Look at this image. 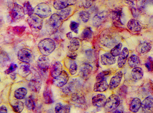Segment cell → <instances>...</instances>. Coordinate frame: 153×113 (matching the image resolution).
I'll use <instances>...</instances> for the list:
<instances>
[{
	"mask_svg": "<svg viewBox=\"0 0 153 113\" xmlns=\"http://www.w3.org/2000/svg\"><path fill=\"white\" fill-rule=\"evenodd\" d=\"M110 17L115 23L120 25H124L125 22V15L121 7L116 8L111 13Z\"/></svg>",
	"mask_w": 153,
	"mask_h": 113,
	"instance_id": "cell-7",
	"label": "cell"
},
{
	"mask_svg": "<svg viewBox=\"0 0 153 113\" xmlns=\"http://www.w3.org/2000/svg\"><path fill=\"white\" fill-rule=\"evenodd\" d=\"M94 1V0H82V4L83 6L85 9H88L93 5Z\"/></svg>",
	"mask_w": 153,
	"mask_h": 113,
	"instance_id": "cell-47",
	"label": "cell"
},
{
	"mask_svg": "<svg viewBox=\"0 0 153 113\" xmlns=\"http://www.w3.org/2000/svg\"><path fill=\"white\" fill-rule=\"evenodd\" d=\"M142 107L145 113H153V99L151 97H146L143 103Z\"/></svg>",
	"mask_w": 153,
	"mask_h": 113,
	"instance_id": "cell-19",
	"label": "cell"
},
{
	"mask_svg": "<svg viewBox=\"0 0 153 113\" xmlns=\"http://www.w3.org/2000/svg\"><path fill=\"white\" fill-rule=\"evenodd\" d=\"M152 45L148 42H144L139 44L137 50L140 54H146L150 52L152 49Z\"/></svg>",
	"mask_w": 153,
	"mask_h": 113,
	"instance_id": "cell-28",
	"label": "cell"
},
{
	"mask_svg": "<svg viewBox=\"0 0 153 113\" xmlns=\"http://www.w3.org/2000/svg\"><path fill=\"white\" fill-rule=\"evenodd\" d=\"M101 62L105 66L113 65L116 62V58L110 53H106L101 56Z\"/></svg>",
	"mask_w": 153,
	"mask_h": 113,
	"instance_id": "cell-21",
	"label": "cell"
},
{
	"mask_svg": "<svg viewBox=\"0 0 153 113\" xmlns=\"http://www.w3.org/2000/svg\"><path fill=\"white\" fill-rule=\"evenodd\" d=\"M13 111L17 113H21L24 109V104L23 103L19 100H15L11 103Z\"/></svg>",
	"mask_w": 153,
	"mask_h": 113,
	"instance_id": "cell-32",
	"label": "cell"
},
{
	"mask_svg": "<svg viewBox=\"0 0 153 113\" xmlns=\"http://www.w3.org/2000/svg\"><path fill=\"white\" fill-rule=\"evenodd\" d=\"M18 68V66L16 64L14 63H11L9 67L8 68V69L6 70L5 71V73L6 74H10L11 73H13Z\"/></svg>",
	"mask_w": 153,
	"mask_h": 113,
	"instance_id": "cell-46",
	"label": "cell"
},
{
	"mask_svg": "<svg viewBox=\"0 0 153 113\" xmlns=\"http://www.w3.org/2000/svg\"><path fill=\"white\" fill-rule=\"evenodd\" d=\"M143 75V70L140 67L134 68L131 72V77L135 80H139L142 79Z\"/></svg>",
	"mask_w": 153,
	"mask_h": 113,
	"instance_id": "cell-29",
	"label": "cell"
},
{
	"mask_svg": "<svg viewBox=\"0 0 153 113\" xmlns=\"http://www.w3.org/2000/svg\"><path fill=\"white\" fill-rule=\"evenodd\" d=\"M127 92V88L126 86L123 85L120 88L118 93L119 95L121 97H126Z\"/></svg>",
	"mask_w": 153,
	"mask_h": 113,
	"instance_id": "cell-44",
	"label": "cell"
},
{
	"mask_svg": "<svg viewBox=\"0 0 153 113\" xmlns=\"http://www.w3.org/2000/svg\"><path fill=\"white\" fill-rule=\"evenodd\" d=\"M77 70V65L76 62L74 61H72L70 65L69 68V71L70 74L72 75H74L76 74Z\"/></svg>",
	"mask_w": 153,
	"mask_h": 113,
	"instance_id": "cell-43",
	"label": "cell"
},
{
	"mask_svg": "<svg viewBox=\"0 0 153 113\" xmlns=\"http://www.w3.org/2000/svg\"><path fill=\"white\" fill-rule=\"evenodd\" d=\"M125 2L131 7H134L136 4V0H125Z\"/></svg>",
	"mask_w": 153,
	"mask_h": 113,
	"instance_id": "cell-52",
	"label": "cell"
},
{
	"mask_svg": "<svg viewBox=\"0 0 153 113\" xmlns=\"http://www.w3.org/2000/svg\"><path fill=\"white\" fill-rule=\"evenodd\" d=\"M123 73L122 71H119L111 78L109 85V88L111 90H114L120 85Z\"/></svg>",
	"mask_w": 153,
	"mask_h": 113,
	"instance_id": "cell-15",
	"label": "cell"
},
{
	"mask_svg": "<svg viewBox=\"0 0 153 113\" xmlns=\"http://www.w3.org/2000/svg\"><path fill=\"white\" fill-rule=\"evenodd\" d=\"M71 7H67L61 10L58 13V14L62 19H65L70 16L71 13Z\"/></svg>",
	"mask_w": 153,
	"mask_h": 113,
	"instance_id": "cell-37",
	"label": "cell"
},
{
	"mask_svg": "<svg viewBox=\"0 0 153 113\" xmlns=\"http://www.w3.org/2000/svg\"><path fill=\"white\" fill-rule=\"evenodd\" d=\"M19 75L22 77H26L30 74V66L29 63L22 62L20 64L19 70Z\"/></svg>",
	"mask_w": 153,
	"mask_h": 113,
	"instance_id": "cell-24",
	"label": "cell"
},
{
	"mask_svg": "<svg viewBox=\"0 0 153 113\" xmlns=\"http://www.w3.org/2000/svg\"><path fill=\"white\" fill-rule=\"evenodd\" d=\"M129 55V51L126 47L124 48L119 55L118 58V66L119 67L123 68L126 64Z\"/></svg>",
	"mask_w": 153,
	"mask_h": 113,
	"instance_id": "cell-20",
	"label": "cell"
},
{
	"mask_svg": "<svg viewBox=\"0 0 153 113\" xmlns=\"http://www.w3.org/2000/svg\"><path fill=\"white\" fill-rule=\"evenodd\" d=\"M55 111L56 113H64V106L61 103H58L56 105Z\"/></svg>",
	"mask_w": 153,
	"mask_h": 113,
	"instance_id": "cell-48",
	"label": "cell"
},
{
	"mask_svg": "<svg viewBox=\"0 0 153 113\" xmlns=\"http://www.w3.org/2000/svg\"><path fill=\"white\" fill-rule=\"evenodd\" d=\"M25 14L23 7L17 3L14 4L10 13L11 19L14 22L21 21L24 19Z\"/></svg>",
	"mask_w": 153,
	"mask_h": 113,
	"instance_id": "cell-4",
	"label": "cell"
},
{
	"mask_svg": "<svg viewBox=\"0 0 153 113\" xmlns=\"http://www.w3.org/2000/svg\"><path fill=\"white\" fill-rule=\"evenodd\" d=\"M18 58L22 62L30 63L33 60V53L30 49H22L18 52Z\"/></svg>",
	"mask_w": 153,
	"mask_h": 113,
	"instance_id": "cell-9",
	"label": "cell"
},
{
	"mask_svg": "<svg viewBox=\"0 0 153 113\" xmlns=\"http://www.w3.org/2000/svg\"><path fill=\"white\" fill-rule=\"evenodd\" d=\"M110 113H124V109L122 106H118L117 109L111 112Z\"/></svg>",
	"mask_w": 153,
	"mask_h": 113,
	"instance_id": "cell-51",
	"label": "cell"
},
{
	"mask_svg": "<svg viewBox=\"0 0 153 113\" xmlns=\"http://www.w3.org/2000/svg\"><path fill=\"white\" fill-rule=\"evenodd\" d=\"M0 113H8L7 108L4 106L0 107Z\"/></svg>",
	"mask_w": 153,
	"mask_h": 113,
	"instance_id": "cell-54",
	"label": "cell"
},
{
	"mask_svg": "<svg viewBox=\"0 0 153 113\" xmlns=\"http://www.w3.org/2000/svg\"><path fill=\"white\" fill-rule=\"evenodd\" d=\"M146 2L148 4L153 5V0H146Z\"/></svg>",
	"mask_w": 153,
	"mask_h": 113,
	"instance_id": "cell-56",
	"label": "cell"
},
{
	"mask_svg": "<svg viewBox=\"0 0 153 113\" xmlns=\"http://www.w3.org/2000/svg\"><path fill=\"white\" fill-rule=\"evenodd\" d=\"M42 81L40 76L38 75L34 76L29 83V88L32 92L39 93L41 89Z\"/></svg>",
	"mask_w": 153,
	"mask_h": 113,
	"instance_id": "cell-11",
	"label": "cell"
},
{
	"mask_svg": "<svg viewBox=\"0 0 153 113\" xmlns=\"http://www.w3.org/2000/svg\"><path fill=\"white\" fill-rule=\"evenodd\" d=\"M76 0H54L53 2L54 8L56 10H61L67 8L70 5H73L76 3Z\"/></svg>",
	"mask_w": 153,
	"mask_h": 113,
	"instance_id": "cell-13",
	"label": "cell"
},
{
	"mask_svg": "<svg viewBox=\"0 0 153 113\" xmlns=\"http://www.w3.org/2000/svg\"><path fill=\"white\" fill-rule=\"evenodd\" d=\"M69 79L68 73L65 70H62L59 76L54 78L53 80V84L57 87H62L67 84Z\"/></svg>",
	"mask_w": 153,
	"mask_h": 113,
	"instance_id": "cell-8",
	"label": "cell"
},
{
	"mask_svg": "<svg viewBox=\"0 0 153 113\" xmlns=\"http://www.w3.org/2000/svg\"><path fill=\"white\" fill-rule=\"evenodd\" d=\"M71 100L79 106H84L86 105V102L83 95L79 93H74L72 94Z\"/></svg>",
	"mask_w": 153,
	"mask_h": 113,
	"instance_id": "cell-16",
	"label": "cell"
},
{
	"mask_svg": "<svg viewBox=\"0 0 153 113\" xmlns=\"http://www.w3.org/2000/svg\"><path fill=\"white\" fill-rule=\"evenodd\" d=\"M122 44L120 43L114 47L110 51V53L113 56L116 57L119 55L121 52Z\"/></svg>",
	"mask_w": 153,
	"mask_h": 113,
	"instance_id": "cell-38",
	"label": "cell"
},
{
	"mask_svg": "<svg viewBox=\"0 0 153 113\" xmlns=\"http://www.w3.org/2000/svg\"><path fill=\"white\" fill-rule=\"evenodd\" d=\"M77 54L75 52H71L70 53H68L67 57L71 60H75L77 57Z\"/></svg>",
	"mask_w": 153,
	"mask_h": 113,
	"instance_id": "cell-50",
	"label": "cell"
},
{
	"mask_svg": "<svg viewBox=\"0 0 153 113\" xmlns=\"http://www.w3.org/2000/svg\"><path fill=\"white\" fill-rule=\"evenodd\" d=\"M79 17L81 18L83 22H87L90 19V13L85 11H82L79 13Z\"/></svg>",
	"mask_w": 153,
	"mask_h": 113,
	"instance_id": "cell-40",
	"label": "cell"
},
{
	"mask_svg": "<svg viewBox=\"0 0 153 113\" xmlns=\"http://www.w3.org/2000/svg\"><path fill=\"white\" fill-rule=\"evenodd\" d=\"M128 28L133 32H140L142 29V25L139 21L136 19H131L127 24Z\"/></svg>",
	"mask_w": 153,
	"mask_h": 113,
	"instance_id": "cell-22",
	"label": "cell"
},
{
	"mask_svg": "<svg viewBox=\"0 0 153 113\" xmlns=\"http://www.w3.org/2000/svg\"><path fill=\"white\" fill-rule=\"evenodd\" d=\"M108 88V82L104 80L95 83L94 86L93 90L94 92H103L107 90Z\"/></svg>",
	"mask_w": 153,
	"mask_h": 113,
	"instance_id": "cell-26",
	"label": "cell"
},
{
	"mask_svg": "<svg viewBox=\"0 0 153 113\" xmlns=\"http://www.w3.org/2000/svg\"><path fill=\"white\" fill-rule=\"evenodd\" d=\"M0 21H1V20H0Z\"/></svg>",
	"mask_w": 153,
	"mask_h": 113,
	"instance_id": "cell-57",
	"label": "cell"
},
{
	"mask_svg": "<svg viewBox=\"0 0 153 113\" xmlns=\"http://www.w3.org/2000/svg\"><path fill=\"white\" fill-rule=\"evenodd\" d=\"M128 62L129 67H138V66L140 65V58L136 55H132L128 58Z\"/></svg>",
	"mask_w": 153,
	"mask_h": 113,
	"instance_id": "cell-31",
	"label": "cell"
},
{
	"mask_svg": "<svg viewBox=\"0 0 153 113\" xmlns=\"http://www.w3.org/2000/svg\"><path fill=\"white\" fill-rule=\"evenodd\" d=\"M119 97L116 94H112L107 99L104 108L106 112H111L117 109L120 105Z\"/></svg>",
	"mask_w": 153,
	"mask_h": 113,
	"instance_id": "cell-5",
	"label": "cell"
},
{
	"mask_svg": "<svg viewBox=\"0 0 153 113\" xmlns=\"http://www.w3.org/2000/svg\"><path fill=\"white\" fill-rule=\"evenodd\" d=\"M25 105L28 110L34 111L36 108V102L35 99L32 96H30L26 99Z\"/></svg>",
	"mask_w": 153,
	"mask_h": 113,
	"instance_id": "cell-33",
	"label": "cell"
},
{
	"mask_svg": "<svg viewBox=\"0 0 153 113\" xmlns=\"http://www.w3.org/2000/svg\"><path fill=\"white\" fill-rule=\"evenodd\" d=\"M93 67L91 65L84 63L81 66L80 69V75L82 78L87 79L91 75Z\"/></svg>",
	"mask_w": 153,
	"mask_h": 113,
	"instance_id": "cell-23",
	"label": "cell"
},
{
	"mask_svg": "<svg viewBox=\"0 0 153 113\" xmlns=\"http://www.w3.org/2000/svg\"><path fill=\"white\" fill-rule=\"evenodd\" d=\"M71 112V107L70 106L65 105L64 106V113H70Z\"/></svg>",
	"mask_w": 153,
	"mask_h": 113,
	"instance_id": "cell-53",
	"label": "cell"
},
{
	"mask_svg": "<svg viewBox=\"0 0 153 113\" xmlns=\"http://www.w3.org/2000/svg\"><path fill=\"white\" fill-rule=\"evenodd\" d=\"M27 22L30 28L34 31H39L43 27V19L36 14H32L29 16Z\"/></svg>",
	"mask_w": 153,
	"mask_h": 113,
	"instance_id": "cell-6",
	"label": "cell"
},
{
	"mask_svg": "<svg viewBox=\"0 0 153 113\" xmlns=\"http://www.w3.org/2000/svg\"><path fill=\"white\" fill-rule=\"evenodd\" d=\"M79 23L75 21H71L70 24V28L71 30L73 31L74 33L77 34L78 33V29H79Z\"/></svg>",
	"mask_w": 153,
	"mask_h": 113,
	"instance_id": "cell-42",
	"label": "cell"
},
{
	"mask_svg": "<svg viewBox=\"0 0 153 113\" xmlns=\"http://www.w3.org/2000/svg\"><path fill=\"white\" fill-rule=\"evenodd\" d=\"M80 41L76 38H73L70 40V43L68 46V49L70 52H74L78 50L80 47Z\"/></svg>",
	"mask_w": 153,
	"mask_h": 113,
	"instance_id": "cell-30",
	"label": "cell"
},
{
	"mask_svg": "<svg viewBox=\"0 0 153 113\" xmlns=\"http://www.w3.org/2000/svg\"><path fill=\"white\" fill-rule=\"evenodd\" d=\"M43 97L45 103L47 104H51L54 103L53 95L50 88L47 87L43 93Z\"/></svg>",
	"mask_w": 153,
	"mask_h": 113,
	"instance_id": "cell-25",
	"label": "cell"
},
{
	"mask_svg": "<svg viewBox=\"0 0 153 113\" xmlns=\"http://www.w3.org/2000/svg\"><path fill=\"white\" fill-rule=\"evenodd\" d=\"M66 37L67 38L71 40L73 38L72 32H69L66 34Z\"/></svg>",
	"mask_w": 153,
	"mask_h": 113,
	"instance_id": "cell-55",
	"label": "cell"
},
{
	"mask_svg": "<svg viewBox=\"0 0 153 113\" xmlns=\"http://www.w3.org/2000/svg\"><path fill=\"white\" fill-rule=\"evenodd\" d=\"M27 93V89L24 88H21L15 90L14 92V97L18 100L23 99Z\"/></svg>",
	"mask_w": 153,
	"mask_h": 113,
	"instance_id": "cell-34",
	"label": "cell"
},
{
	"mask_svg": "<svg viewBox=\"0 0 153 113\" xmlns=\"http://www.w3.org/2000/svg\"><path fill=\"white\" fill-rule=\"evenodd\" d=\"M107 99L103 94H99L94 97L92 99L93 105L95 107H102L104 106Z\"/></svg>",
	"mask_w": 153,
	"mask_h": 113,
	"instance_id": "cell-18",
	"label": "cell"
},
{
	"mask_svg": "<svg viewBox=\"0 0 153 113\" xmlns=\"http://www.w3.org/2000/svg\"><path fill=\"white\" fill-rule=\"evenodd\" d=\"M131 11L133 17H134V18H137L138 17L139 15V12L138 10H137L134 7H131Z\"/></svg>",
	"mask_w": 153,
	"mask_h": 113,
	"instance_id": "cell-49",
	"label": "cell"
},
{
	"mask_svg": "<svg viewBox=\"0 0 153 113\" xmlns=\"http://www.w3.org/2000/svg\"><path fill=\"white\" fill-rule=\"evenodd\" d=\"M107 17V13L103 11L95 15L93 18V25L98 27L101 25L106 20Z\"/></svg>",
	"mask_w": 153,
	"mask_h": 113,
	"instance_id": "cell-17",
	"label": "cell"
},
{
	"mask_svg": "<svg viewBox=\"0 0 153 113\" xmlns=\"http://www.w3.org/2000/svg\"><path fill=\"white\" fill-rule=\"evenodd\" d=\"M38 48L42 55L47 56L52 54L55 49V43L51 39H45L39 43Z\"/></svg>",
	"mask_w": 153,
	"mask_h": 113,
	"instance_id": "cell-1",
	"label": "cell"
},
{
	"mask_svg": "<svg viewBox=\"0 0 153 113\" xmlns=\"http://www.w3.org/2000/svg\"><path fill=\"white\" fill-rule=\"evenodd\" d=\"M63 19L57 13L52 14L48 22V29L51 33H53L58 30L62 23Z\"/></svg>",
	"mask_w": 153,
	"mask_h": 113,
	"instance_id": "cell-2",
	"label": "cell"
},
{
	"mask_svg": "<svg viewBox=\"0 0 153 113\" xmlns=\"http://www.w3.org/2000/svg\"><path fill=\"white\" fill-rule=\"evenodd\" d=\"M62 71V65L59 61H54L51 63L50 67V75L54 78L59 76Z\"/></svg>",
	"mask_w": 153,
	"mask_h": 113,
	"instance_id": "cell-14",
	"label": "cell"
},
{
	"mask_svg": "<svg viewBox=\"0 0 153 113\" xmlns=\"http://www.w3.org/2000/svg\"><path fill=\"white\" fill-rule=\"evenodd\" d=\"M111 72L110 70H103L102 72L98 74L96 77V79L97 82L105 80V77L107 76L110 75Z\"/></svg>",
	"mask_w": 153,
	"mask_h": 113,
	"instance_id": "cell-39",
	"label": "cell"
},
{
	"mask_svg": "<svg viewBox=\"0 0 153 113\" xmlns=\"http://www.w3.org/2000/svg\"><path fill=\"white\" fill-rule=\"evenodd\" d=\"M100 43L103 46L110 48L117 45V41L116 39L111 37L107 33L102 34L100 37Z\"/></svg>",
	"mask_w": 153,
	"mask_h": 113,
	"instance_id": "cell-10",
	"label": "cell"
},
{
	"mask_svg": "<svg viewBox=\"0 0 153 113\" xmlns=\"http://www.w3.org/2000/svg\"><path fill=\"white\" fill-rule=\"evenodd\" d=\"M142 106L141 100L138 98L133 99L129 105V110L132 113L137 112Z\"/></svg>",
	"mask_w": 153,
	"mask_h": 113,
	"instance_id": "cell-27",
	"label": "cell"
},
{
	"mask_svg": "<svg viewBox=\"0 0 153 113\" xmlns=\"http://www.w3.org/2000/svg\"><path fill=\"white\" fill-rule=\"evenodd\" d=\"M23 8L25 14H27L30 16L34 13V9L29 1H26L24 3Z\"/></svg>",
	"mask_w": 153,
	"mask_h": 113,
	"instance_id": "cell-36",
	"label": "cell"
},
{
	"mask_svg": "<svg viewBox=\"0 0 153 113\" xmlns=\"http://www.w3.org/2000/svg\"><path fill=\"white\" fill-rule=\"evenodd\" d=\"M93 31L91 28H86L82 31L81 37L84 40H88L92 37Z\"/></svg>",
	"mask_w": 153,
	"mask_h": 113,
	"instance_id": "cell-35",
	"label": "cell"
},
{
	"mask_svg": "<svg viewBox=\"0 0 153 113\" xmlns=\"http://www.w3.org/2000/svg\"><path fill=\"white\" fill-rule=\"evenodd\" d=\"M37 65L39 68L43 72H46L50 67V60L49 58L47 56H40L38 58Z\"/></svg>",
	"mask_w": 153,
	"mask_h": 113,
	"instance_id": "cell-12",
	"label": "cell"
},
{
	"mask_svg": "<svg viewBox=\"0 0 153 113\" xmlns=\"http://www.w3.org/2000/svg\"><path fill=\"white\" fill-rule=\"evenodd\" d=\"M146 67L149 71H153V58L152 57H149L146 61L145 63Z\"/></svg>",
	"mask_w": 153,
	"mask_h": 113,
	"instance_id": "cell-41",
	"label": "cell"
},
{
	"mask_svg": "<svg viewBox=\"0 0 153 113\" xmlns=\"http://www.w3.org/2000/svg\"><path fill=\"white\" fill-rule=\"evenodd\" d=\"M25 29L26 28L24 27H22V26H17V27H14L13 28V33L14 34H16V35H20V34H22V32H24L25 31Z\"/></svg>",
	"mask_w": 153,
	"mask_h": 113,
	"instance_id": "cell-45",
	"label": "cell"
},
{
	"mask_svg": "<svg viewBox=\"0 0 153 113\" xmlns=\"http://www.w3.org/2000/svg\"><path fill=\"white\" fill-rule=\"evenodd\" d=\"M34 13L42 19L46 18L52 14V10L48 4L41 3L34 8Z\"/></svg>",
	"mask_w": 153,
	"mask_h": 113,
	"instance_id": "cell-3",
	"label": "cell"
}]
</instances>
